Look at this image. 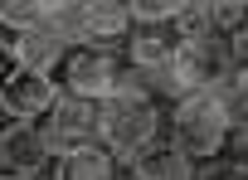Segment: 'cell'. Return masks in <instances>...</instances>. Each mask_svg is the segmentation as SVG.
Masks as SVG:
<instances>
[{
  "label": "cell",
  "mask_w": 248,
  "mask_h": 180,
  "mask_svg": "<svg viewBox=\"0 0 248 180\" xmlns=\"http://www.w3.org/2000/svg\"><path fill=\"white\" fill-rule=\"evenodd\" d=\"M238 127V112L224 93H190L166 107V141L180 146L190 161H219L229 151V136Z\"/></svg>",
  "instance_id": "1"
},
{
  "label": "cell",
  "mask_w": 248,
  "mask_h": 180,
  "mask_svg": "<svg viewBox=\"0 0 248 180\" xmlns=\"http://www.w3.org/2000/svg\"><path fill=\"white\" fill-rule=\"evenodd\" d=\"M166 141V102L151 93H127V98H112L102 102V146L132 165L137 156H146L151 146Z\"/></svg>",
  "instance_id": "2"
},
{
  "label": "cell",
  "mask_w": 248,
  "mask_h": 180,
  "mask_svg": "<svg viewBox=\"0 0 248 180\" xmlns=\"http://www.w3.org/2000/svg\"><path fill=\"white\" fill-rule=\"evenodd\" d=\"M59 88L68 98H88V102H112V98H127V93H151V83L127 64V54H112V49H73L63 59V68H59Z\"/></svg>",
  "instance_id": "3"
},
{
  "label": "cell",
  "mask_w": 248,
  "mask_h": 180,
  "mask_svg": "<svg viewBox=\"0 0 248 180\" xmlns=\"http://www.w3.org/2000/svg\"><path fill=\"white\" fill-rule=\"evenodd\" d=\"M132 5L127 0H78L73 20V49H112L122 54L132 39Z\"/></svg>",
  "instance_id": "4"
},
{
  "label": "cell",
  "mask_w": 248,
  "mask_h": 180,
  "mask_svg": "<svg viewBox=\"0 0 248 180\" xmlns=\"http://www.w3.org/2000/svg\"><path fill=\"white\" fill-rule=\"evenodd\" d=\"M54 156H68V151H83V146H102V102H88V98H59V107L39 122Z\"/></svg>",
  "instance_id": "5"
},
{
  "label": "cell",
  "mask_w": 248,
  "mask_h": 180,
  "mask_svg": "<svg viewBox=\"0 0 248 180\" xmlns=\"http://www.w3.org/2000/svg\"><path fill=\"white\" fill-rule=\"evenodd\" d=\"M54 146L39 122H5L0 127V175L5 180H30L54 170Z\"/></svg>",
  "instance_id": "6"
},
{
  "label": "cell",
  "mask_w": 248,
  "mask_h": 180,
  "mask_svg": "<svg viewBox=\"0 0 248 180\" xmlns=\"http://www.w3.org/2000/svg\"><path fill=\"white\" fill-rule=\"evenodd\" d=\"M63 88L49 73H30V68H10V78L0 83V122H44L59 107Z\"/></svg>",
  "instance_id": "7"
},
{
  "label": "cell",
  "mask_w": 248,
  "mask_h": 180,
  "mask_svg": "<svg viewBox=\"0 0 248 180\" xmlns=\"http://www.w3.org/2000/svg\"><path fill=\"white\" fill-rule=\"evenodd\" d=\"M175 49H180V34L175 30H132V39H127V64L151 83V93H156V83L170 73V64H175Z\"/></svg>",
  "instance_id": "8"
},
{
  "label": "cell",
  "mask_w": 248,
  "mask_h": 180,
  "mask_svg": "<svg viewBox=\"0 0 248 180\" xmlns=\"http://www.w3.org/2000/svg\"><path fill=\"white\" fill-rule=\"evenodd\" d=\"M10 49H15V68H30V73H49L59 78L63 59L73 54L68 39L59 34H44V30H25V34H10Z\"/></svg>",
  "instance_id": "9"
},
{
  "label": "cell",
  "mask_w": 248,
  "mask_h": 180,
  "mask_svg": "<svg viewBox=\"0 0 248 180\" xmlns=\"http://www.w3.org/2000/svg\"><path fill=\"white\" fill-rule=\"evenodd\" d=\"M122 165L107 146H83V151H68V156H59L54 161V170H49V180H122Z\"/></svg>",
  "instance_id": "10"
},
{
  "label": "cell",
  "mask_w": 248,
  "mask_h": 180,
  "mask_svg": "<svg viewBox=\"0 0 248 180\" xmlns=\"http://www.w3.org/2000/svg\"><path fill=\"white\" fill-rule=\"evenodd\" d=\"M200 175V161H190L180 146H170V141H161V146H151L146 156H137L132 165H127V180H195Z\"/></svg>",
  "instance_id": "11"
},
{
  "label": "cell",
  "mask_w": 248,
  "mask_h": 180,
  "mask_svg": "<svg viewBox=\"0 0 248 180\" xmlns=\"http://www.w3.org/2000/svg\"><path fill=\"white\" fill-rule=\"evenodd\" d=\"M175 34L180 44H195V39H214V0H185L180 5V20H175Z\"/></svg>",
  "instance_id": "12"
},
{
  "label": "cell",
  "mask_w": 248,
  "mask_h": 180,
  "mask_svg": "<svg viewBox=\"0 0 248 180\" xmlns=\"http://www.w3.org/2000/svg\"><path fill=\"white\" fill-rule=\"evenodd\" d=\"M44 0H0V34H25L39 25Z\"/></svg>",
  "instance_id": "13"
},
{
  "label": "cell",
  "mask_w": 248,
  "mask_h": 180,
  "mask_svg": "<svg viewBox=\"0 0 248 180\" xmlns=\"http://www.w3.org/2000/svg\"><path fill=\"white\" fill-rule=\"evenodd\" d=\"M248 25V0H214V30L229 39Z\"/></svg>",
  "instance_id": "14"
},
{
  "label": "cell",
  "mask_w": 248,
  "mask_h": 180,
  "mask_svg": "<svg viewBox=\"0 0 248 180\" xmlns=\"http://www.w3.org/2000/svg\"><path fill=\"white\" fill-rule=\"evenodd\" d=\"M219 93L229 98V107L238 112V122H248V68H233V78H229Z\"/></svg>",
  "instance_id": "15"
},
{
  "label": "cell",
  "mask_w": 248,
  "mask_h": 180,
  "mask_svg": "<svg viewBox=\"0 0 248 180\" xmlns=\"http://www.w3.org/2000/svg\"><path fill=\"white\" fill-rule=\"evenodd\" d=\"M195 180H248V170H243V165H233L229 156H219V161H204Z\"/></svg>",
  "instance_id": "16"
},
{
  "label": "cell",
  "mask_w": 248,
  "mask_h": 180,
  "mask_svg": "<svg viewBox=\"0 0 248 180\" xmlns=\"http://www.w3.org/2000/svg\"><path fill=\"white\" fill-rule=\"evenodd\" d=\"M224 156H229L233 165H243V170H248V122H238V127H233V136H229V151H224Z\"/></svg>",
  "instance_id": "17"
},
{
  "label": "cell",
  "mask_w": 248,
  "mask_h": 180,
  "mask_svg": "<svg viewBox=\"0 0 248 180\" xmlns=\"http://www.w3.org/2000/svg\"><path fill=\"white\" fill-rule=\"evenodd\" d=\"M229 54H233V68H248V25L238 34H229Z\"/></svg>",
  "instance_id": "18"
},
{
  "label": "cell",
  "mask_w": 248,
  "mask_h": 180,
  "mask_svg": "<svg viewBox=\"0 0 248 180\" xmlns=\"http://www.w3.org/2000/svg\"><path fill=\"white\" fill-rule=\"evenodd\" d=\"M10 68H15V49H10V34H0V83L10 78Z\"/></svg>",
  "instance_id": "19"
},
{
  "label": "cell",
  "mask_w": 248,
  "mask_h": 180,
  "mask_svg": "<svg viewBox=\"0 0 248 180\" xmlns=\"http://www.w3.org/2000/svg\"><path fill=\"white\" fill-rule=\"evenodd\" d=\"M30 180H49V175H30Z\"/></svg>",
  "instance_id": "20"
},
{
  "label": "cell",
  "mask_w": 248,
  "mask_h": 180,
  "mask_svg": "<svg viewBox=\"0 0 248 180\" xmlns=\"http://www.w3.org/2000/svg\"><path fill=\"white\" fill-rule=\"evenodd\" d=\"M0 180H5V175H0Z\"/></svg>",
  "instance_id": "21"
},
{
  "label": "cell",
  "mask_w": 248,
  "mask_h": 180,
  "mask_svg": "<svg viewBox=\"0 0 248 180\" xmlns=\"http://www.w3.org/2000/svg\"><path fill=\"white\" fill-rule=\"evenodd\" d=\"M0 127H5V122H0Z\"/></svg>",
  "instance_id": "22"
}]
</instances>
